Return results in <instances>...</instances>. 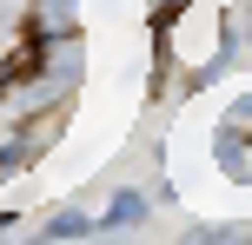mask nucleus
I'll list each match as a JSON object with an SVG mask.
<instances>
[{"label":"nucleus","instance_id":"nucleus-1","mask_svg":"<svg viewBox=\"0 0 252 245\" xmlns=\"http://www.w3.org/2000/svg\"><path fill=\"white\" fill-rule=\"evenodd\" d=\"M246 27H252V7H246Z\"/></svg>","mask_w":252,"mask_h":245}]
</instances>
